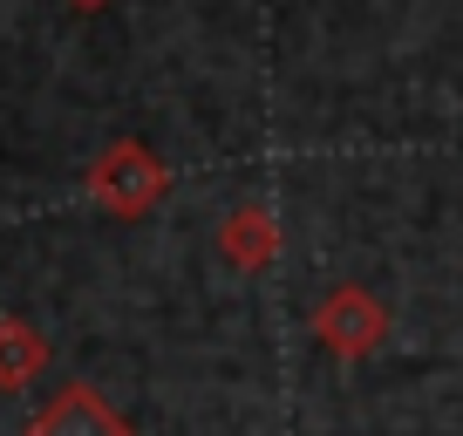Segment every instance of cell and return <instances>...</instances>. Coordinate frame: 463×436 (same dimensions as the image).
<instances>
[{"mask_svg": "<svg viewBox=\"0 0 463 436\" xmlns=\"http://www.w3.org/2000/svg\"><path fill=\"white\" fill-rule=\"evenodd\" d=\"M164 191H171V171L157 164V150L130 144V137L109 144L96 164H89V198H96L109 218H144Z\"/></svg>", "mask_w": 463, "mask_h": 436, "instance_id": "6da1fadb", "label": "cell"}, {"mask_svg": "<svg viewBox=\"0 0 463 436\" xmlns=\"http://www.w3.org/2000/svg\"><path fill=\"white\" fill-rule=\"evenodd\" d=\"M382 335H389V307H382L368 287H334L327 300L314 307V341L334 348L341 362H362Z\"/></svg>", "mask_w": 463, "mask_h": 436, "instance_id": "7a4b0ae2", "label": "cell"}, {"mask_svg": "<svg viewBox=\"0 0 463 436\" xmlns=\"http://www.w3.org/2000/svg\"><path fill=\"white\" fill-rule=\"evenodd\" d=\"M28 436H137L123 409H109L89 382H69L61 395H48V409L28 416Z\"/></svg>", "mask_w": 463, "mask_h": 436, "instance_id": "3957f363", "label": "cell"}, {"mask_svg": "<svg viewBox=\"0 0 463 436\" xmlns=\"http://www.w3.org/2000/svg\"><path fill=\"white\" fill-rule=\"evenodd\" d=\"M218 252H225L239 273H260V266L279 252V225H273V212H260V204H239V212L218 225Z\"/></svg>", "mask_w": 463, "mask_h": 436, "instance_id": "277c9868", "label": "cell"}, {"mask_svg": "<svg viewBox=\"0 0 463 436\" xmlns=\"http://www.w3.org/2000/svg\"><path fill=\"white\" fill-rule=\"evenodd\" d=\"M48 368V341L28 320H0V389H28Z\"/></svg>", "mask_w": 463, "mask_h": 436, "instance_id": "5b68a950", "label": "cell"}, {"mask_svg": "<svg viewBox=\"0 0 463 436\" xmlns=\"http://www.w3.org/2000/svg\"><path fill=\"white\" fill-rule=\"evenodd\" d=\"M69 7L75 14H96V7H109V0H69Z\"/></svg>", "mask_w": 463, "mask_h": 436, "instance_id": "8992f818", "label": "cell"}]
</instances>
